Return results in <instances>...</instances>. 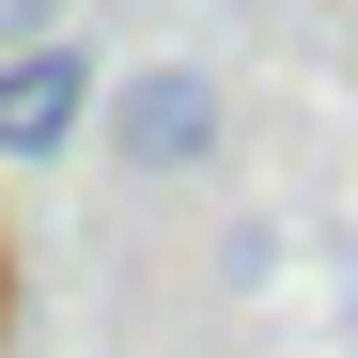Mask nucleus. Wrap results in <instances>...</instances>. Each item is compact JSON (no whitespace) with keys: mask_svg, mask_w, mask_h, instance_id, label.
Wrapping results in <instances>:
<instances>
[{"mask_svg":"<svg viewBox=\"0 0 358 358\" xmlns=\"http://www.w3.org/2000/svg\"><path fill=\"white\" fill-rule=\"evenodd\" d=\"M94 125H109V171L187 187V171L234 156V78H218V63H141V78H109V94H94Z\"/></svg>","mask_w":358,"mask_h":358,"instance_id":"nucleus-1","label":"nucleus"},{"mask_svg":"<svg viewBox=\"0 0 358 358\" xmlns=\"http://www.w3.org/2000/svg\"><path fill=\"white\" fill-rule=\"evenodd\" d=\"M94 31H47V47H0V156H16V171H47V156H63L78 125H94Z\"/></svg>","mask_w":358,"mask_h":358,"instance_id":"nucleus-2","label":"nucleus"},{"mask_svg":"<svg viewBox=\"0 0 358 358\" xmlns=\"http://www.w3.org/2000/svg\"><path fill=\"white\" fill-rule=\"evenodd\" d=\"M47 31H78V0H0V47H47Z\"/></svg>","mask_w":358,"mask_h":358,"instance_id":"nucleus-3","label":"nucleus"}]
</instances>
